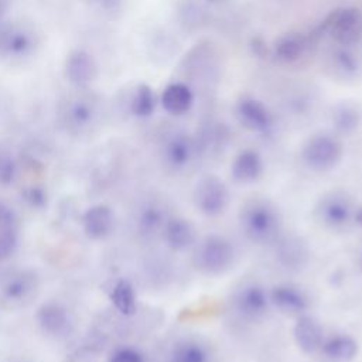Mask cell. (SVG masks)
Here are the masks:
<instances>
[{"label": "cell", "mask_w": 362, "mask_h": 362, "mask_svg": "<svg viewBox=\"0 0 362 362\" xmlns=\"http://www.w3.org/2000/svg\"><path fill=\"white\" fill-rule=\"evenodd\" d=\"M238 223L245 239L253 245H273L283 230L280 209L267 198L245 201L238 214Z\"/></svg>", "instance_id": "cell-1"}, {"label": "cell", "mask_w": 362, "mask_h": 362, "mask_svg": "<svg viewBox=\"0 0 362 362\" xmlns=\"http://www.w3.org/2000/svg\"><path fill=\"white\" fill-rule=\"evenodd\" d=\"M105 115V102L92 88L74 89L59 103L58 120L62 127L75 136L92 132Z\"/></svg>", "instance_id": "cell-2"}, {"label": "cell", "mask_w": 362, "mask_h": 362, "mask_svg": "<svg viewBox=\"0 0 362 362\" xmlns=\"http://www.w3.org/2000/svg\"><path fill=\"white\" fill-rule=\"evenodd\" d=\"M236 260V245L222 233H208L192 247V266L205 276H221L229 272Z\"/></svg>", "instance_id": "cell-3"}, {"label": "cell", "mask_w": 362, "mask_h": 362, "mask_svg": "<svg viewBox=\"0 0 362 362\" xmlns=\"http://www.w3.org/2000/svg\"><path fill=\"white\" fill-rule=\"evenodd\" d=\"M41 47V35L34 24L6 20L0 27V59L8 65L30 61Z\"/></svg>", "instance_id": "cell-4"}, {"label": "cell", "mask_w": 362, "mask_h": 362, "mask_svg": "<svg viewBox=\"0 0 362 362\" xmlns=\"http://www.w3.org/2000/svg\"><path fill=\"white\" fill-rule=\"evenodd\" d=\"M344 144L339 137L329 132H317L311 134L301 146L300 157L310 171L328 173L342 160Z\"/></svg>", "instance_id": "cell-5"}, {"label": "cell", "mask_w": 362, "mask_h": 362, "mask_svg": "<svg viewBox=\"0 0 362 362\" xmlns=\"http://www.w3.org/2000/svg\"><path fill=\"white\" fill-rule=\"evenodd\" d=\"M230 307L238 320L246 324L263 321L272 305L269 300V288L257 280L242 281L230 296Z\"/></svg>", "instance_id": "cell-6"}, {"label": "cell", "mask_w": 362, "mask_h": 362, "mask_svg": "<svg viewBox=\"0 0 362 362\" xmlns=\"http://www.w3.org/2000/svg\"><path fill=\"white\" fill-rule=\"evenodd\" d=\"M327 34L338 45L352 47L362 40V10L344 7L331 11L311 37Z\"/></svg>", "instance_id": "cell-7"}, {"label": "cell", "mask_w": 362, "mask_h": 362, "mask_svg": "<svg viewBox=\"0 0 362 362\" xmlns=\"http://www.w3.org/2000/svg\"><path fill=\"white\" fill-rule=\"evenodd\" d=\"M356 206L351 195L344 189H331L322 194L315 206V219L327 229L341 230L354 222Z\"/></svg>", "instance_id": "cell-8"}, {"label": "cell", "mask_w": 362, "mask_h": 362, "mask_svg": "<svg viewBox=\"0 0 362 362\" xmlns=\"http://www.w3.org/2000/svg\"><path fill=\"white\" fill-rule=\"evenodd\" d=\"M192 202L202 216L219 218L226 212L230 204L229 187L216 174H206L195 182Z\"/></svg>", "instance_id": "cell-9"}, {"label": "cell", "mask_w": 362, "mask_h": 362, "mask_svg": "<svg viewBox=\"0 0 362 362\" xmlns=\"http://www.w3.org/2000/svg\"><path fill=\"white\" fill-rule=\"evenodd\" d=\"M99 66L96 58L83 48L68 52L64 61V78L72 89H88L96 81Z\"/></svg>", "instance_id": "cell-10"}, {"label": "cell", "mask_w": 362, "mask_h": 362, "mask_svg": "<svg viewBox=\"0 0 362 362\" xmlns=\"http://www.w3.org/2000/svg\"><path fill=\"white\" fill-rule=\"evenodd\" d=\"M272 308L287 317H298L308 313L311 301L308 293L294 283H277L269 288Z\"/></svg>", "instance_id": "cell-11"}, {"label": "cell", "mask_w": 362, "mask_h": 362, "mask_svg": "<svg viewBox=\"0 0 362 362\" xmlns=\"http://www.w3.org/2000/svg\"><path fill=\"white\" fill-rule=\"evenodd\" d=\"M238 122L249 132L267 136L274 129V116L272 110L253 96H242L235 106Z\"/></svg>", "instance_id": "cell-12"}, {"label": "cell", "mask_w": 362, "mask_h": 362, "mask_svg": "<svg viewBox=\"0 0 362 362\" xmlns=\"http://www.w3.org/2000/svg\"><path fill=\"white\" fill-rule=\"evenodd\" d=\"M273 253L276 263L288 272L305 269L311 257L308 243L296 233H281L273 243Z\"/></svg>", "instance_id": "cell-13"}, {"label": "cell", "mask_w": 362, "mask_h": 362, "mask_svg": "<svg viewBox=\"0 0 362 362\" xmlns=\"http://www.w3.org/2000/svg\"><path fill=\"white\" fill-rule=\"evenodd\" d=\"M198 153V141L185 132H174L168 134L161 147L164 164L173 171L187 168Z\"/></svg>", "instance_id": "cell-14"}, {"label": "cell", "mask_w": 362, "mask_h": 362, "mask_svg": "<svg viewBox=\"0 0 362 362\" xmlns=\"http://www.w3.org/2000/svg\"><path fill=\"white\" fill-rule=\"evenodd\" d=\"M161 238L171 252L180 253L195 246L198 240V230L188 218L175 215L167 218L161 230Z\"/></svg>", "instance_id": "cell-15"}, {"label": "cell", "mask_w": 362, "mask_h": 362, "mask_svg": "<svg viewBox=\"0 0 362 362\" xmlns=\"http://www.w3.org/2000/svg\"><path fill=\"white\" fill-rule=\"evenodd\" d=\"M229 174L238 185L255 184L264 174V160L257 150L243 148L233 157Z\"/></svg>", "instance_id": "cell-16"}, {"label": "cell", "mask_w": 362, "mask_h": 362, "mask_svg": "<svg viewBox=\"0 0 362 362\" xmlns=\"http://www.w3.org/2000/svg\"><path fill=\"white\" fill-rule=\"evenodd\" d=\"M359 352V344L355 337L346 332H332L324 335L318 348V355L325 362H351Z\"/></svg>", "instance_id": "cell-17"}, {"label": "cell", "mask_w": 362, "mask_h": 362, "mask_svg": "<svg viewBox=\"0 0 362 362\" xmlns=\"http://www.w3.org/2000/svg\"><path fill=\"white\" fill-rule=\"evenodd\" d=\"M324 335L325 334L321 322L311 314L305 313L296 317V322L293 327V338L303 354H317Z\"/></svg>", "instance_id": "cell-18"}, {"label": "cell", "mask_w": 362, "mask_h": 362, "mask_svg": "<svg viewBox=\"0 0 362 362\" xmlns=\"http://www.w3.org/2000/svg\"><path fill=\"white\" fill-rule=\"evenodd\" d=\"M115 214L110 206L98 204L88 208L82 216L85 235L92 240H102L112 235L115 229Z\"/></svg>", "instance_id": "cell-19"}, {"label": "cell", "mask_w": 362, "mask_h": 362, "mask_svg": "<svg viewBox=\"0 0 362 362\" xmlns=\"http://www.w3.org/2000/svg\"><path fill=\"white\" fill-rule=\"evenodd\" d=\"M165 362H215V359L205 342L195 337H185L171 345Z\"/></svg>", "instance_id": "cell-20"}, {"label": "cell", "mask_w": 362, "mask_h": 362, "mask_svg": "<svg viewBox=\"0 0 362 362\" xmlns=\"http://www.w3.org/2000/svg\"><path fill=\"white\" fill-rule=\"evenodd\" d=\"M194 92L184 82H170L161 90L158 102L171 116L187 115L194 105Z\"/></svg>", "instance_id": "cell-21"}, {"label": "cell", "mask_w": 362, "mask_h": 362, "mask_svg": "<svg viewBox=\"0 0 362 362\" xmlns=\"http://www.w3.org/2000/svg\"><path fill=\"white\" fill-rule=\"evenodd\" d=\"M313 37L303 33H286L281 34L273 44L272 52L277 61L284 64H291L298 61L311 44Z\"/></svg>", "instance_id": "cell-22"}, {"label": "cell", "mask_w": 362, "mask_h": 362, "mask_svg": "<svg viewBox=\"0 0 362 362\" xmlns=\"http://www.w3.org/2000/svg\"><path fill=\"white\" fill-rule=\"evenodd\" d=\"M37 322L41 331L49 337L64 335L69 328V315L64 305L55 301L44 303L37 311Z\"/></svg>", "instance_id": "cell-23"}, {"label": "cell", "mask_w": 362, "mask_h": 362, "mask_svg": "<svg viewBox=\"0 0 362 362\" xmlns=\"http://www.w3.org/2000/svg\"><path fill=\"white\" fill-rule=\"evenodd\" d=\"M168 215L161 204L156 201H148L140 206L136 216L137 232L144 238H154L161 235L163 226Z\"/></svg>", "instance_id": "cell-24"}, {"label": "cell", "mask_w": 362, "mask_h": 362, "mask_svg": "<svg viewBox=\"0 0 362 362\" xmlns=\"http://www.w3.org/2000/svg\"><path fill=\"white\" fill-rule=\"evenodd\" d=\"M158 99L154 89L144 82L137 83L129 95L127 109L137 119H148L156 112Z\"/></svg>", "instance_id": "cell-25"}, {"label": "cell", "mask_w": 362, "mask_h": 362, "mask_svg": "<svg viewBox=\"0 0 362 362\" xmlns=\"http://www.w3.org/2000/svg\"><path fill=\"white\" fill-rule=\"evenodd\" d=\"M35 287V277L28 272H18L8 276L0 286L1 297L8 303H20L27 298Z\"/></svg>", "instance_id": "cell-26"}, {"label": "cell", "mask_w": 362, "mask_h": 362, "mask_svg": "<svg viewBox=\"0 0 362 362\" xmlns=\"http://www.w3.org/2000/svg\"><path fill=\"white\" fill-rule=\"evenodd\" d=\"M331 122L338 134H352L361 123V112L356 105L341 102L332 109Z\"/></svg>", "instance_id": "cell-27"}, {"label": "cell", "mask_w": 362, "mask_h": 362, "mask_svg": "<svg viewBox=\"0 0 362 362\" xmlns=\"http://www.w3.org/2000/svg\"><path fill=\"white\" fill-rule=\"evenodd\" d=\"M110 298H112L113 305L122 315L130 317L137 310L134 288H133L132 283L126 279H120L116 281V284L113 286Z\"/></svg>", "instance_id": "cell-28"}, {"label": "cell", "mask_w": 362, "mask_h": 362, "mask_svg": "<svg viewBox=\"0 0 362 362\" xmlns=\"http://www.w3.org/2000/svg\"><path fill=\"white\" fill-rule=\"evenodd\" d=\"M332 66L334 69L345 76V78H354L358 76V74L362 69V62L358 54L352 51L351 47H342L339 45L331 55Z\"/></svg>", "instance_id": "cell-29"}, {"label": "cell", "mask_w": 362, "mask_h": 362, "mask_svg": "<svg viewBox=\"0 0 362 362\" xmlns=\"http://www.w3.org/2000/svg\"><path fill=\"white\" fill-rule=\"evenodd\" d=\"M21 197L25 201V204L33 209H42L44 206H47L48 202V192L44 188V185L40 184H34L24 188Z\"/></svg>", "instance_id": "cell-30"}, {"label": "cell", "mask_w": 362, "mask_h": 362, "mask_svg": "<svg viewBox=\"0 0 362 362\" xmlns=\"http://www.w3.org/2000/svg\"><path fill=\"white\" fill-rule=\"evenodd\" d=\"M18 245V236L16 226L0 229V260L10 257Z\"/></svg>", "instance_id": "cell-31"}, {"label": "cell", "mask_w": 362, "mask_h": 362, "mask_svg": "<svg viewBox=\"0 0 362 362\" xmlns=\"http://www.w3.org/2000/svg\"><path fill=\"white\" fill-rule=\"evenodd\" d=\"M109 362H146V356L139 348L124 345L112 352Z\"/></svg>", "instance_id": "cell-32"}, {"label": "cell", "mask_w": 362, "mask_h": 362, "mask_svg": "<svg viewBox=\"0 0 362 362\" xmlns=\"http://www.w3.org/2000/svg\"><path fill=\"white\" fill-rule=\"evenodd\" d=\"M95 11H99L105 16H116L124 8L126 0H83Z\"/></svg>", "instance_id": "cell-33"}, {"label": "cell", "mask_w": 362, "mask_h": 362, "mask_svg": "<svg viewBox=\"0 0 362 362\" xmlns=\"http://www.w3.org/2000/svg\"><path fill=\"white\" fill-rule=\"evenodd\" d=\"M17 174V164L14 158L6 153H0V184L8 185L14 181Z\"/></svg>", "instance_id": "cell-34"}, {"label": "cell", "mask_w": 362, "mask_h": 362, "mask_svg": "<svg viewBox=\"0 0 362 362\" xmlns=\"http://www.w3.org/2000/svg\"><path fill=\"white\" fill-rule=\"evenodd\" d=\"M16 221H17V216L13 208L8 206L6 202L0 201V229L16 226Z\"/></svg>", "instance_id": "cell-35"}, {"label": "cell", "mask_w": 362, "mask_h": 362, "mask_svg": "<svg viewBox=\"0 0 362 362\" xmlns=\"http://www.w3.org/2000/svg\"><path fill=\"white\" fill-rule=\"evenodd\" d=\"M250 51L253 55H256L257 58H266L269 55V47L267 42L262 38V37H253L250 40Z\"/></svg>", "instance_id": "cell-36"}, {"label": "cell", "mask_w": 362, "mask_h": 362, "mask_svg": "<svg viewBox=\"0 0 362 362\" xmlns=\"http://www.w3.org/2000/svg\"><path fill=\"white\" fill-rule=\"evenodd\" d=\"M6 11H7V0H0V27L6 21Z\"/></svg>", "instance_id": "cell-37"}, {"label": "cell", "mask_w": 362, "mask_h": 362, "mask_svg": "<svg viewBox=\"0 0 362 362\" xmlns=\"http://www.w3.org/2000/svg\"><path fill=\"white\" fill-rule=\"evenodd\" d=\"M354 222H355L359 228H362V205H361L359 208H356L355 216H354Z\"/></svg>", "instance_id": "cell-38"}, {"label": "cell", "mask_w": 362, "mask_h": 362, "mask_svg": "<svg viewBox=\"0 0 362 362\" xmlns=\"http://www.w3.org/2000/svg\"><path fill=\"white\" fill-rule=\"evenodd\" d=\"M205 3H208V4H211V6H221V4H225L226 1H229V0H204Z\"/></svg>", "instance_id": "cell-39"}, {"label": "cell", "mask_w": 362, "mask_h": 362, "mask_svg": "<svg viewBox=\"0 0 362 362\" xmlns=\"http://www.w3.org/2000/svg\"><path fill=\"white\" fill-rule=\"evenodd\" d=\"M359 267H361V272H362V250H361V255H359Z\"/></svg>", "instance_id": "cell-40"}]
</instances>
